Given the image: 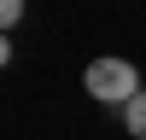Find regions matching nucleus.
Listing matches in <instances>:
<instances>
[{"label": "nucleus", "mask_w": 146, "mask_h": 140, "mask_svg": "<svg viewBox=\"0 0 146 140\" xmlns=\"http://www.w3.org/2000/svg\"><path fill=\"white\" fill-rule=\"evenodd\" d=\"M82 88H88L100 105H129L140 93V70L129 64V58H94V64L82 70Z\"/></svg>", "instance_id": "1"}, {"label": "nucleus", "mask_w": 146, "mask_h": 140, "mask_svg": "<svg viewBox=\"0 0 146 140\" xmlns=\"http://www.w3.org/2000/svg\"><path fill=\"white\" fill-rule=\"evenodd\" d=\"M123 128H129V134H135V140H146V88H140L135 99L123 105Z\"/></svg>", "instance_id": "2"}, {"label": "nucleus", "mask_w": 146, "mask_h": 140, "mask_svg": "<svg viewBox=\"0 0 146 140\" xmlns=\"http://www.w3.org/2000/svg\"><path fill=\"white\" fill-rule=\"evenodd\" d=\"M23 23V0H0V29H18Z\"/></svg>", "instance_id": "3"}]
</instances>
